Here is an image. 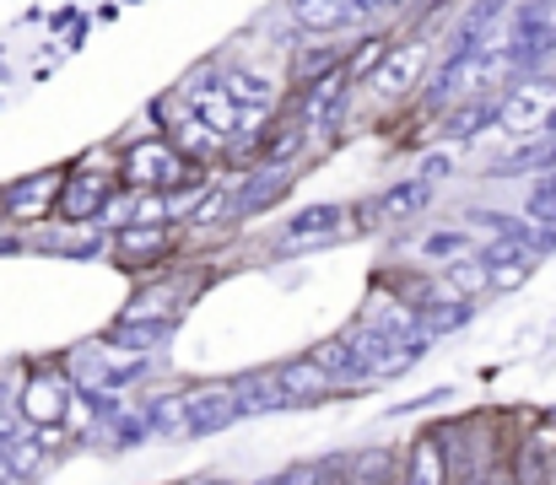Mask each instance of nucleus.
Returning a JSON list of instances; mask_svg holds the SVG:
<instances>
[{
	"label": "nucleus",
	"instance_id": "1",
	"mask_svg": "<svg viewBox=\"0 0 556 485\" xmlns=\"http://www.w3.org/2000/svg\"><path fill=\"white\" fill-rule=\"evenodd\" d=\"M189 173H194V162L168 141V136H147V141H136L125 162H119V183L125 189H141V194H168V189H179Z\"/></svg>",
	"mask_w": 556,
	"mask_h": 485
},
{
	"label": "nucleus",
	"instance_id": "2",
	"mask_svg": "<svg viewBox=\"0 0 556 485\" xmlns=\"http://www.w3.org/2000/svg\"><path fill=\"white\" fill-rule=\"evenodd\" d=\"M76 410V383H71V372L60 367H38V372H27V383L16 388V416L33 426V432H43V426H65V416Z\"/></svg>",
	"mask_w": 556,
	"mask_h": 485
},
{
	"label": "nucleus",
	"instance_id": "3",
	"mask_svg": "<svg viewBox=\"0 0 556 485\" xmlns=\"http://www.w3.org/2000/svg\"><path fill=\"white\" fill-rule=\"evenodd\" d=\"M556 109V87L546 76H519L514 87H503V130L508 136H525V141H535L541 130H546V119H552Z\"/></svg>",
	"mask_w": 556,
	"mask_h": 485
},
{
	"label": "nucleus",
	"instance_id": "4",
	"mask_svg": "<svg viewBox=\"0 0 556 485\" xmlns=\"http://www.w3.org/2000/svg\"><path fill=\"white\" fill-rule=\"evenodd\" d=\"M60 189H65V173H60V167L27 173V178H16V183H11V189L0 194V210H5V221H16V227H38V221H54Z\"/></svg>",
	"mask_w": 556,
	"mask_h": 485
},
{
	"label": "nucleus",
	"instance_id": "5",
	"mask_svg": "<svg viewBox=\"0 0 556 485\" xmlns=\"http://www.w3.org/2000/svg\"><path fill=\"white\" fill-rule=\"evenodd\" d=\"M352 87H357V81L346 76V65L330 71V76H319V81H308L303 98H298V119H303L314 136H336L341 119H346V109H352Z\"/></svg>",
	"mask_w": 556,
	"mask_h": 485
},
{
	"label": "nucleus",
	"instance_id": "6",
	"mask_svg": "<svg viewBox=\"0 0 556 485\" xmlns=\"http://www.w3.org/2000/svg\"><path fill=\"white\" fill-rule=\"evenodd\" d=\"M114 194H119V189H114V178H109V173L71 167V173H65V189H60L54 216H60L65 227H92V221H103V210H109V200H114Z\"/></svg>",
	"mask_w": 556,
	"mask_h": 485
},
{
	"label": "nucleus",
	"instance_id": "7",
	"mask_svg": "<svg viewBox=\"0 0 556 485\" xmlns=\"http://www.w3.org/2000/svg\"><path fill=\"white\" fill-rule=\"evenodd\" d=\"M352 216H357V210H346V205H308V210H298V216L287 221V232H281V254L336 243V238L352 227Z\"/></svg>",
	"mask_w": 556,
	"mask_h": 485
},
{
	"label": "nucleus",
	"instance_id": "8",
	"mask_svg": "<svg viewBox=\"0 0 556 485\" xmlns=\"http://www.w3.org/2000/svg\"><path fill=\"white\" fill-rule=\"evenodd\" d=\"M432 205V183L427 178H405V183H389L383 194H372L368 205L357 210V227H394V221H410Z\"/></svg>",
	"mask_w": 556,
	"mask_h": 485
},
{
	"label": "nucleus",
	"instance_id": "9",
	"mask_svg": "<svg viewBox=\"0 0 556 485\" xmlns=\"http://www.w3.org/2000/svg\"><path fill=\"white\" fill-rule=\"evenodd\" d=\"M400 485H454V454L443 432H421L400 464Z\"/></svg>",
	"mask_w": 556,
	"mask_h": 485
},
{
	"label": "nucleus",
	"instance_id": "10",
	"mask_svg": "<svg viewBox=\"0 0 556 485\" xmlns=\"http://www.w3.org/2000/svg\"><path fill=\"white\" fill-rule=\"evenodd\" d=\"M174 243H179V232H174L168 221H163V227H147V221L114 227V254H119L125 265H157V259L174 254Z\"/></svg>",
	"mask_w": 556,
	"mask_h": 485
},
{
	"label": "nucleus",
	"instance_id": "11",
	"mask_svg": "<svg viewBox=\"0 0 556 485\" xmlns=\"http://www.w3.org/2000/svg\"><path fill=\"white\" fill-rule=\"evenodd\" d=\"M276 378H281L292 410H303V405H325V399L336 394V378L319 367V356H292V361L276 367Z\"/></svg>",
	"mask_w": 556,
	"mask_h": 485
},
{
	"label": "nucleus",
	"instance_id": "12",
	"mask_svg": "<svg viewBox=\"0 0 556 485\" xmlns=\"http://www.w3.org/2000/svg\"><path fill=\"white\" fill-rule=\"evenodd\" d=\"M238 416H243V405H238V388L232 383H211V388H194L189 394V426H194V437H216Z\"/></svg>",
	"mask_w": 556,
	"mask_h": 485
},
{
	"label": "nucleus",
	"instance_id": "13",
	"mask_svg": "<svg viewBox=\"0 0 556 485\" xmlns=\"http://www.w3.org/2000/svg\"><path fill=\"white\" fill-rule=\"evenodd\" d=\"M298 183L292 162H260L243 173V216H265L276 200H287V189Z\"/></svg>",
	"mask_w": 556,
	"mask_h": 485
},
{
	"label": "nucleus",
	"instance_id": "14",
	"mask_svg": "<svg viewBox=\"0 0 556 485\" xmlns=\"http://www.w3.org/2000/svg\"><path fill=\"white\" fill-rule=\"evenodd\" d=\"M189 308V286L185 281H157V286H147V292H136L130 297V308L119 314V319H136V323H179Z\"/></svg>",
	"mask_w": 556,
	"mask_h": 485
},
{
	"label": "nucleus",
	"instance_id": "15",
	"mask_svg": "<svg viewBox=\"0 0 556 485\" xmlns=\"http://www.w3.org/2000/svg\"><path fill=\"white\" fill-rule=\"evenodd\" d=\"M421 71H427V43H400V49H389V60L378 65L372 92H378V98H400V92L416 87Z\"/></svg>",
	"mask_w": 556,
	"mask_h": 485
},
{
	"label": "nucleus",
	"instance_id": "16",
	"mask_svg": "<svg viewBox=\"0 0 556 485\" xmlns=\"http://www.w3.org/2000/svg\"><path fill=\"white\" fill-rule=\"evenodd\" d=\"M168 141H174V146H179L194 167H205V162H216V157H227V152H232V141H227L222 130H211V125H205L194 109H189L185 119L168 130Z\"/></svg>",
	"mask_w": 556,
	"mask_h": 485
},
{
	"label": "nucleus",
	"instance_id": "17",
	"mask_svg": "<svg viewBox=\"0 0 556 485\" xmlns=\"http://www.w3.org/2000/svg\"><path fill=\"white\" fill-rule=\"evenodd\" d=\"M503 119V98H470V103H459V109H448L443 119H438V136L443 141H476L481 130H492Z\"/></svg>",
	"mask_w": 556,
	"mask_h": 485
},
{
	"label": "nucleus",
	"instance_id": "18",
	"mask_svg": "<svg viewBox=\"0 0 556 485\" xmlns=\"http://www.w3.org/2000/svg\"><path fill=\"white\" fill-rule=\"evenodd\" d=\"M292 22L303 33H346L363 22L357 0H292Z\"/></svg>",
	"mask_w": 556,
	"mask_h": 485
},
{
	"label": "nucleus",
	"instance_id": "19",
	"mask_svg": "<svg viewBox=\"0 0 556 485\" xmlns=\"http://www.w3.org/2000/svg\"><path fill=\"white\" fill-rule=\"evenodd\" d=\"M232 388H238V405H243V416H270V410H292V405H287V388H281V378H276V372H254V378H238Z\"/></svg>",
	"mask_w": 556,
	"mask_h": 485
},
{
	"label": "nucleus",
	"instance_id": "20",
	"mask_svg": "<svg viewBox=\"0 0 556 485\" xmlns=\"http://www.w3.org/2000/svg\"><path fill=\"white\" fill-rule=\"evenodd\" d=\"M443 286H448L454 297H481V292H492V265H486V254H459V259H448V265H443Z\"/></svg>",
	"mask_w": 556,
	"mask_h": 485
},
{
	"label": "nucleus",
	"instance_id": "21",
	"mask_svg": "<svg viewBox=\"0 0 556 485\" xmlns=\"http://www.w3.org/2000/svg\"><path fill=\"white\" fill-rule=\"evenodd\" d=\"M222 87H227L243 109H254V114H265V109L276 103V81H270V76H260V71H249V65H227Z\"/></svg>",
	"mask_w": 556,
	"mask_h": 485
},
{
	"label": "nucleus",
	"instance_id": "22",
	"mask_svg": "<svg viewBox=\"0 0 556 485\" xmlns=\"http://www.w3.org/2000/svg\"><path fill=\"white\" fill-rule=\"evenodd\" d=\"M389 49H394V38H389V33H368V38L346 54V76H352V81H372V76H378V65L389 60Z\"/></svg>",
	"mask_w": 556,
	"mask_h": 485
},
{
	"label": "nucleus",
	"instance_id": "23",
	"mask_svg": "<svg viewBox=\"0 0 556 485\" xmlns=\"http://www.w3.org/2000/svg\"><path fill=\"white\" fill-rule=\"evenodd\" d=\"M470 319H476V303L470 297H448V303L438 297L432 308H421V334L438 340V334H448V329H459V323H470Z\"/></svg>",
	"mask_w": 556,
	"mask_h": 485
},
{
	"label": "nucleus",
	"instance_id": "24",
	"mask_svg": "<svg viewBox=\"0 0 556 485\" xmlns=\"http://www.w3.org/2000/svg\"><path fill=\"white\" fill-rule=\"evenodd\" d=\"M346 60L336 54V49H325V43H303L298 49V81L308 87V81H319V76H330V71H341Z\"/></svg>",
	"mask_w": 556,
	"mask_h": 485
},
{
	"label": "nucleus",
	"instance_id": "25",
	"mask_svg": "<svg viewBox=\"0 0 556 485\" xmlns=\"http://www.w3.org/2000/svg\"><path fill=\"white\" fill-rule=\"evenodd\" d=\"M421 254H427V259H438V265H448V259L470 254V232H432V238L421 243Z\"/></svg>",
	"mask_w": 556,
	"mask_h": 485
},
{
	"label": "nucleus",
	"instance_id": "26",
	"mask_svg": "<svg viewBox=\"0 0 556 485\" xmlns=\"http://www.w3.org/2000/svg\"><path fill=\"white\" fill-rule=\"evenodd\" d=\"M519 22H556V0H525V5H514V27Z\"/></svg>",
	"mask_w": 556,
	"mask_h": 485
},
{
	"label": "nucleus",
	"instance_id": "27",
	"mask_svg": "<svg viewBox=\"0 0 556 485\" xmlns=\"http://www.w3.org/2000/svg\"><path fill=\"white\" fill-rule=\"evenodd\" d=\"M432 405H448V388H432V394H421V399H405V405H394L389 416H416V410H432Z\"/></svg>",
	"mask_w": 556,
	"mask_h": 485
},
{
	"label": "nucleus",
	"instance_id": "28",
	"mask_svg": "<svg viewBox=\"0 0 556 485\" xmlns=\"http://www.w3.org/2000/svg\"><path fill=\"white\" fill-rule=\"evenodd\" d=\"M525 216H530L535 227H546V232H556V200H530V205H525Z\"/></svg>",
	"mask_w": 556,
	"mask_h": 485
},
{
	"label": "nucleus",
	"instance_id": "29",
	"mask_svg": "<svg viewBox=\"0 0 556 485\" xmlns=\"http://www.w3.org/2000/svg\"><path fill=\"white\" fill-rule=\"evenodd\" d=\"M448 173H454V162H448V152H432V157L421 162V178H427V183H438V178H448Z\"/></svg>",
	"mask_w": 556,
	"mask_h": 485
},
{
	"label": "nucleus",
	"instance_id": "30",
	"mask_svg": "<svg viewBox=\"0 0 556 485\" xmlns=\"http://www.w3.org/2000/svg\"><path fill=\"white\" fill-rule=\"evenodd\" d=\"M530 200H556V167L541 178V183H535V189H530Z\"/></svg>",
	"mask_w": 556,
	"mask_h": 485
},
{
	"label": "nucleus",
	"instance_id": "31",
	"mask_svg": "<svg viewBox=\"0 0 556 485\" xmlns=\"http://www.w3.org/2000/svg\"><path fill=\"white\" fill-rule=\"evenodd\" d=\"M260 485H292V481H287V475H276V481H260Z\"/></svg>",
	"mask_w": 556,
	"mask_h": 485
},
{
	"label": "nucleus",
	"instance_id": "32",
	"mask_svg": "<svg viewBox=\"0 0 556 485\" xmlns=\"http://www.w3.org/2000/svg\"><path fill=\"white\" fill-rule=\"evenodd\" d=\"M0 221H5V210H0Z\"/></svg>",
	"mask_w": 556,
	"mask_h": 485
}]
</instances>
